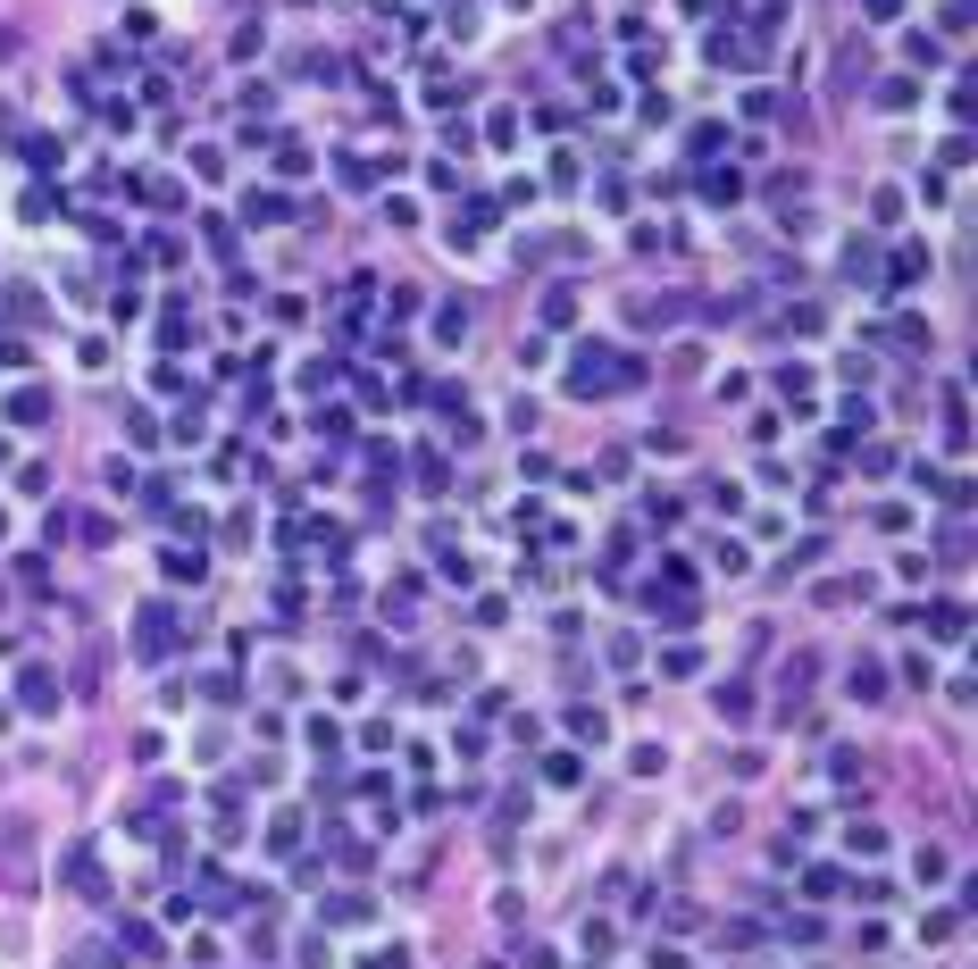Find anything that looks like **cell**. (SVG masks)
I'll list each match as a JSON object with an SVG mask.
<instances>
[{"label":"cell","instance_id":"6da1fadb","mask_svg":"<svg viewBox=\"0 0 978 969\" xmlns=\"http://www.w3.org/2000/svg\"><path fill=\"white\" fill-rule=\"evenodd\" d=\"M611 385H636V360H611V343H577L569 393H611Z\"/></svg>","mask_w":978,"mask_h":969},{"label":"cell","instance_id":"3957f363","mask_svg":"<svg viewBox=\"0 0 978 969\" xmlns=\"http://www.w3.org/2000/svg\"><path fill=\"white\" fill-rule=\"evenodd\" d=\"M59 702V677L51 669H26V711H51Z\"/></svg>","mask_w":978,"mask_h":969},{"label":"cell","instance_id":"7a4b0ae2","mask_svg":"<svg viewBox=\"0 0 978 969\" xmlns=\"http://www.w3.org/2000/svg\"><path fill=\"white\" fill-rule=\"evenodd\" d=\"M9 418L17 427H42V418H51V393H9Z\"/></svg>","mask_w":978,"mask_h":969},{"label":"cell","instance_id":"277c9868","mask_svg":"<svg viewBox=\"0 0 978 969\" xmlns=\"http://www.w3.org/2000/svg\"><path fill=\"white\" fill-rule=\"evenodd\" d=\"M895 9H903V0H870V17H895Z\"/></svg>","mask_w":978,"mask_h":969}]
</instances>
